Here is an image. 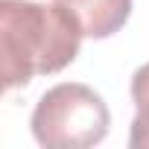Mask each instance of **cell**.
Returning <instances> with one entry per match:
<instances>
[{"label":"cell","instance_id":"3957f363","mask_svg":"<svg viewBox=\"0 0 149 149\" xmlns=\"http://www.w3.org/2000/svg\"><path fill=\"white\" fill-rule=\"evenodd\" d=\"M56 3H61L76 18L85 38L97 41L123 29L132 15V0H56Z\"/></svg>","mask_w":149,"mask_h":149},{"label":"cell","instance_id":"7a4b0ae2","mask_svg":"<svg viewBox=\"0 0 149 149\" xmlns=\"http://www.w3.org/2000/svg\"><path fill=\"white\" fill-rule=\"evenodd\" d=\"M29 126L35 140L47 149H88L105 140L111 114L94 88L61 82L41 94Z\"/></svg>","mask_w":149,"mask_h":149},{"label":"cell","instance_id":"6da1fadb","mask_svg":"<svg viewBox=\"0 0 149 149\" xmlns=\"http://www.w3.org/2000/svg\"><path fill=\"white\" fill-rule=\"evenodd\" d=\"M82 26L61 3L0 0L3 88H21L32 76L64 70L82 47Z\"/></svg>","mask_w":149,"mask_h":149},{"label":"cell","instance_id":"277c9868","mask_svg":"<svg viewBox=\"0 0 149 149\" xmlns=\"http://www.w3.org/2000/svg\"><path fill=\"white\" fill-rule=\"evenodd\" d=\"M132 100H134V120L129 132L132 149H149V61L140 64L132 76Z\"/></svg>","mask_w":149,"mask_h":149}]
</instances>
